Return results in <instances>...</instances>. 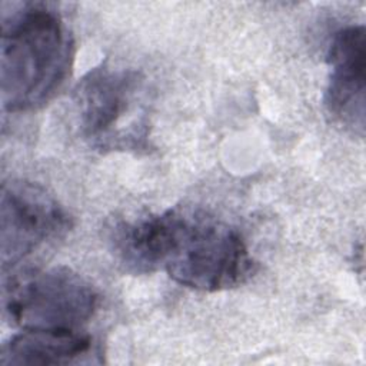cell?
I'll return each instance as SVG.
<instances>
[{"mask_svg":"<svg viewBox=\"0 0 366 366\" xmlns=\"http://www.w3.org/2000/svg\"><path fill=\"white\" fill-rule=\"evenodd\" d=\"M114 244L130 269L163 270L176 283L200 292L237 287L257 264L239 230L182 209L122 223Z\"/></svg>","mask_w":366,"mask_h":366,"instance_id":"obj_1","label":"cell"},{"mask_svg":"<svg viewBox=\"0 0 366 366\" xmlns=\"http://www.w3.org/2000/svg\"><path fill=\"white\" fill-rule=\"evenodd\" d=\"M73 39L60 14L44 3H23L3 16L1 103L17 113L47 103L73 64Z\"/></svg>","mask_w":366,"mask_h":366,"instance_id":"obj_2","label":"cell"},{"mask_svg":"<svg viewBox=\"0 0 366 366\" xmlns=\"http://www.w3.org/2000/svg\"><path fill=\"white\" fill-rule=\"evenodd\" d=\"M83 136L102 150L139 149L147 137L144 79L132 69H92L77 84Z\"/></svg>","mask_w":366,"mask_h":366,"instance_id":"obj_3","label":"cell"},{"mask_svg":"<svg viewBox=\"0 0 366 366\" xmlns=\"http://www.w3.org/2000/svg\"><path fill=\"white\" fill-rule=\"evenodd\" d=\"M99 305L96 290L67 267L26 269L3 286V307L21 330H80Z\"/></svg>","mask_w":366,"mask_h":366,"instance_id":"obj_4","label":"cell"},{"mask_svg":"<svg viewBox=\"0 0 366 366\" xmlns=\"http://www.w3.org/2000/svg\"><path fill=\"white\" fill-rule=\"evenodd\" d=\"M0 209V252L4 272L70 227V219L57 200L43 187L29 182L4 183Z\"/></svg>","mask_w":366,"mask_h":366,"instance_id":"obj_5","label":"cell"},{"mask_svg":"<svg viewBox=\"0 0 366 366\" xmlns=\"http://www.w3.org/2000/svg\"><path fill=\"white\" fill-rule=\"evenodd\" d=\"M330 76L325 106L335 122L363 136L366 41L365 27L347 26L335 33L327 50Z\"/></svg>","mask_w":366,"mask_h":366,"instance_id":"obj_6","label":"cell"},{"mask_svg":"<svg viewBox=\"0 0 366 366\" xmlns=\"http://www.w3.org/2000/svg\"><path fill=\"white\" fill-rule=\"evenodd\" d=\"M93 350V339L80 330H21L3 343L1 365H71Z\"/></svg>","mask_w":366,"mask_h":366,"instance_id":"obj_7","label":"cell"}]
</instances>
